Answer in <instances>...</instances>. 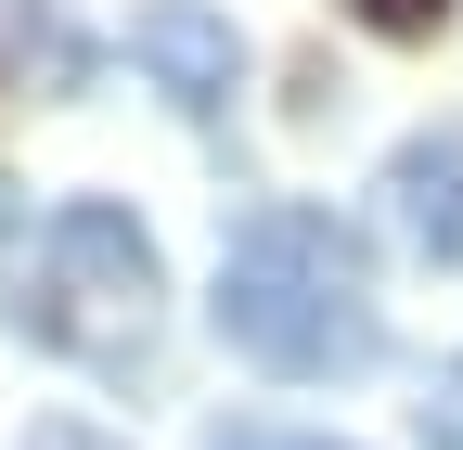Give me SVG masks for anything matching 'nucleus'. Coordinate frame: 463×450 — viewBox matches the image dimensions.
Wrapping results in <instances>:
<instances>
[{
	"mask_svg": "<svg viewBox=\"0 0 463 450\" xmlns=\"http://www.w3.org/2000/svg\"><path fill=\"white\" fill-rule=\"evenodd\" d=\"M347 14H361L373 39H438V26H450V0H347Z\"/></svg>",
	"mask_w": 463,
	"mask_h": 450,
	"instance_id": "0eeeda50",
	"label": "nucleus"
},
{
	"mask_svg": "<svg viewBox=\"0 0 463 450\" xmlns=\"http://www.w3.org/2000/svg\"><path fill=\"white\" fill-rule=\"evenodd\" d=\"M412 425H425V450H463V361H438V373H425Z\"/></svg>",
	"mask_w": 463,
	"mask_h": 450,
	"instance_id": "423d86ee",
	"label": "nucleus"
},
{
	"mask_svg": "<svg viewBox=\"0 0 463 450\" xmlns=\"http://www.w3.org/2000/svg\"><path fill=\"white\" fill-rule=\"evenodd\" d=\"M26 450H129V437H103L90 412H39V425H26Z\"/></svg>",
	"mask_w": 463,
	"mask_h": 450,
	"instance_id": "6e6552de",
	"label": "nucleus"
},
{
	"mask_svg": "<svg viewBox=\"0 0 463 450\" xmlns=\"http://www.w3.org/2000/svg\"><path fill=\"white\" fill-rule=\"evenodd\" d=\"M386 219H399V245L463 270V129H412L386 155Z\"/></svg>",
	"mask_w": 463,
	"mask_h": 450,
	"instance_id": "20e7f679",
	"label": "nucleus"
},
{
	"mask_svg": "<svg viewBox=\"0 0 463 450\" xmlns=\"http://www.w3.org/2000/svg\"><path fill=\"white\" fill-rule=\"evenodd\" d=\"M129 65L181 103V117H232V90H245V26H232L219 0H142L129 14Z\"/></svg>",
	"mask_w": 463,
	"mask_h": 450,
	"instance_id": "7ed1b4c3",
	"label": "nucleus"
},
{
	"mask_svg": "<svg viewBox=\"0 0 463 450\" xmlns=\"http://www.w3.org/2000/svg\"><path fill=\"white\" fill-rule=\"evenodd\" d=\"M206 450H347V437H309V425H258V412H219Z\"/></svg>",
	"mask_w": 463,
	"mask_h": 450,
	"instance_id": "39448f33",
	"label": "nucleus"
},
{
	"mask_svg": "<svg viewBox=\"0 0 463 450\" xmlns=\"http://www.w3.org/2000/svg\"><path fill=\"white\" fill-rule=\"evenodd\" d=\"M155 322H167V258L129 206H103V193H65L52 206V232H39V284L14 296V334H39V348H65L90 373H129L155 348Z\"/></svg>",
	"mask_w": 463,
	"mask_h": 450,
	"instance_id": "f03ea898",
	"label": "nucleus"
},
{
	"mask_svg": "<svg viewBox=\"0 0 463 450\" xmlns=\"http://www.w3.org/2000/svg\"><path fill=\"white\" fill-rule=\"evenodd\" d=\"M206 322H219L232 361H258V373H283V386H347V373L386 361L373 245L347 232L335 206H297V193H270V206L232 219Z\"/></svg>",
	"mask_w": 463,
	"mask_h": 450,
	"instance_id": "f257e3e1",
	"label": "nucleus"
}]
</instances>
